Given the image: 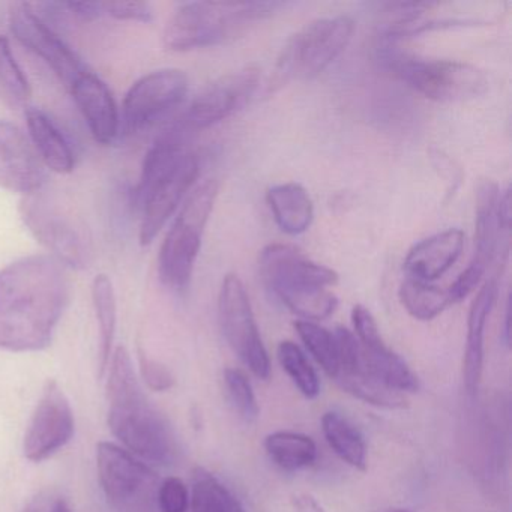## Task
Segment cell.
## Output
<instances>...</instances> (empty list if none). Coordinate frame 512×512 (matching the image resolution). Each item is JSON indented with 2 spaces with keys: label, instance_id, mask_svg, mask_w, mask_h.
Returning <instances> with one entry per match:
<instances>
[{
  "label": "cell",
  "instance_id": "1",
  "mask_svg": "<svg viewBox=\"0 0 512 512\" xmlns=\"http://www.w3.org/2000/svg\"><path fill=\"white\" fill-rule=\"evenodd\" d=\"M70 295L67 266L55 257L35 254L0 269V350L47 349Z\"/></svg>",
  "mask_w": 512,
  "mask_h": 512
},
{
  "label": "cell",
  "instance_id": "2",
  "mask_svg": "<svg viewBox=\"0 0 512 512\" xmlns=\"http://www.w3.org/2000/svg\"><path fill=\"white\" fill-rule=\"evenodd\" d=\"M107 424L128 452L154 464H172L176 440L163 415L152 406L125 347L113 350L107 365Z\"/></svg>",
  "mask_w": 512,
  "mask_h": 512
},
{
  "label": "cell",
  "instance_id": "3",
  "mask_svg": "<svg viewBox=\"0 0 512 512\" xmlns=\"http://www.w3.org/2000/svg\"><path fill=\"white\" fill-rule=\"evenodd\" d=\"M184 121L167 128L149 149L133 193L140 209V244L149 245L161 232L199 176V160L185 149Z\"/></svg>",
  "mask_w": 512,
  "mask_h": 512
},
{
  "label": "cell",
  "instance_id": "4",
  "mask_svg": "<svg viewBox=\"0 0 512 512\" xmlns=\"http://www.w3.org/2000/svg\"><path fill=\"white\" fill-rule=\"evenodd\" d=\"M277 2H188L176 8L164 29V44L176 52L220 46L274 16Z\"/></svg>",
  "mask_w": 512,
  "mask_h": 512
},
{
  "label": "cell",
  "instance_id": "5",
  "mask_svg": "<svg viewBox=\"0 0 512 512\" xmlns=\"http://www.w3.org/2000/svg\"><path fill=\"white\" fill-rule=\"evenodd\" d=\"M382 61L413 91L437 103H461L485 94L488 79L475 65L440 59H422L398 52L383 41Z\"/></svg>",
  "mask_w": 512,
  "mask_h": 512
},
{
  "label": "cell",
  "instance_id": "6",
  "mask_svg": "<svg viewBox=\"0 0 512 512\" xmlns=\"http://www.w3.org/2000/svg\"><path fill=\"white\" fill-rule=\"evenodd\" d=\"M217 196V181L202 182L190 194L167 232L158 256V275L161 283L170 290L182 293L190 286L203 232Z\"/></svg>",
  "mask_w": 512,
  "mask_h": 512
},
{
  "label": "cell",
  "instance_id": "7",
  "mask_svg": "<svg viewBox=\"0 0 512 512\" xmlns=\"http://www.w3.org/2000/svg\"><path fill=\"white\" fill-rule=\"evenodd\" d=\"M355 23L338 16L314 20L293 35L275 68L274 83L310 80L326 70L352 41Z\"/></svg>",
  "mask_w": 512,
  "mask_h": 512
},
{
  "label": "cell",
  "instance_id": "8",
  "mask_svg": "<svg viewBox=\"0 0 512 512\" xmlns=\"http://www.w3.org/2000/svg\"><path fill=\"white\" fill-rule=\"evenodd\" d=\"M20 214L29 232L52 257L70 268L82 269L89 262V244L85 232L55 200L37 191L23 197Z\"/></svg>",
  "mask_w": 512,
  "mask_h": 512
},
{
  "label": "cell",
  "instance_id": "9",
  "mask_svg": "<svg viewBox=\"0 0 512 512\" xmlns=\"http://www.w3.org/2000/svg\"><path fill=\"white\" fill-rule=\"evenodd\" d=\"M218 317L227 343L251 373L266 380L271 374V362L260 337L250 298L241 278L229 274L224 278L218 296Z\"/></svg>",
  "mask_w": 512,
  "mask_h": 512
},
{
  "label": "cell",
  "instance_id": "10",
  "mask_svg": "<svg viewBox=\"0 0 512 512\" xmlns=\"http://www.w3.org/2000/svg\"><path fill=\"white\" fill-rule=\"evenodd\" d=\"M76 431L73 407L56 380H47L23 439V454L32 463H43L73 440Z\"/></svg>",
  "mask_w": 512,
  "mask_h": 512
},
{
  "label": "cell",
  "instance_id": "11",
  "mask_svg": "<svg viewBox=\"0 0 512 512\" xmlns=\"http://www.w3.org/2000/svg\"><path fill=\"white\" fill-rule=\"evenodd\" d=\"M187 91V76L179 70L167 68L142 77L125 97L122 127L130 134L152 127L181 106Z\"/></svg>",
  "mask_w": 512,
  "mask_h": 512
},
{
  "label": "cell",
  "instance_id": "12",
  "mask_svg": "<svg viewBox=\"0 0 512 512\" xmlns=\"http://www.w3.org/2000/svg\"><path fill=\"white\" fill-rule=\"evenodd\" d=\"M10 26L17 40L43 59L67 88L88 73L85 62L56 34L52 26L40 19L29 4H16L11 8Z\"/></svg>",
  "mask_w": 512,
  "mask_h": 512
},
{
  "label": "cell",
  "instance_id": "13",
  "mask_svg": "<svg viewBox=\"0 0 512 512\" xmlns=\"http://www.w3.org/2000/svg\"><path fill=\"white\" fill-rule=\"evenodd\" d=\"M259 82L260 73L256 68L226 74L196 95L182 119L191 131L220 124L250 103Z\"/></svg>",
  "mask_w": 512,
  "mask_h": 512
},
{
  "label": "cell",
  "instance_id": "14",
  "mask_svg": "<svg viewBox=\"0 0 512 512\" xmlns=\"http://www.w3.org/2000/svg\"><path fill=\"white\" fill-rule=\"evenodd\" d=\"M97 469L104 494L119 509L133 508L157 482L148 464L115 443H98Z\"/></svg>",
  "mask_w": 512,
  "mask_h": 512
},
{
  "label": "cell",
  "instance_id": "15",
  "mask_svg": "<svg viewBox=\"0 0 512 512\" xmlns=\"http://www.w3.org/2000/svg\"><path fill=\"white\" fill-rule=\"evenodd\" d=\"M260 275L275 296L295 290L335 286L337 272L314 262L298 248L286 244L268 245L260 254Z\"/></svg>",
  "mask_w": 512,
  "mask_h": 512
},
{
  "label": "cell",
  "instance_id": "16",
  "mask_svg": "<svg viewBox=\"0 0 512 512\" xmlns=\"http://www.w3.org/2000/svg\"><path fill=\"white\" fill-rule=\"evenodd\" d=\"M352 322L356 340L361 347V362L364 370L395 391L403 394L418 391V377L397 353L392 352L383 343L379 326L370 311L362 305H356L352 311Z\"/></svg>",
  "mask_w": 512,
  "mask_h": 512
},
{
  "label": "cell",
  "instance_id": "17",
  "mask_svg": "<svg viewBox=\"0 0 512 512\" xmlns=\"http://www.w3.org/2000/svg\"><path fill=\"white\" fill-rule=\"evenodd\" d=\"M47 173L34 145L17 125L0 121V188L23 196L43 190Z\"/></svg>",
  "mask_w": 512,
  "mask_h": 512
},
{
  "label": "cell",
  "instance_id": "18",
  "mask_svg": "<svg viewBox=\"0 0 512 512\" xmlns=\"http://www.w3.org/2000/svg\"><path fill=\"white\" fill-rule=\"evenodd\" d=\"M70 89L94 139L101 145L115 142L121 128V118L109 86L88 71Z\"/></svg>",
  "mask_w": 512,
  "mask_h": 512
},
{
  "label": "cell",
  "instance_id": "19",
  "mask_svg": "<svg viewBox=\"0 0 512 512\" xmlns=\"http://www.w3.org/2000/svg\"><path fill=\"white\" fill-rule=\"evenodd\" d=\"M497 277L482 284L478 295L470 305L467 317V341L463 362V383L466 394L475 398L481 383L484 365V334L488 316L493 311L497 299Z\"/></svg>",
  "mask_w": 512,
  "mask_h": 512
},
{
  "label": "cell",
  "instance_id": "20",
  "mask_svg": "<svg viewBox=\"0 0 512 512\" xmlns=\"http://www.w3.org/2000/svg\"><path fill=\"white\" fill-rule=\"evenodd\" d=\"M463 245L461 230L449 229L436 233L410 248L404 259V269L410 278L431 283L452 268L461 256Z\"/></svg>",
  "mask_w": 512,
  "mask_h": 512
},
{
  "label": "cell",
  "instance_id": "21",
  "mask_svg": "<svg viewBox=\"0 0 512 512\" xmlns=\"http://www.w3.org/2000/svg\"><path fill=\"white\" fill-rule=\"evenodd\" d=\"M26 122L32 145L44 166L61 175L73 172L76 158L70 140L59 125L37 107H29L26 110Z\"/></svg>",
  "mask_w": 512,
  "mask_h": 512
},
{
  "label": "cell",
  "instance_id": "22",
  "mask_svg": "<svg viewBox=\"0 0 512 512\" xmlns=\"http://www.w3.org/2000/svg\"><path fill=\"white\" fill-rule=\"evenodd\" d=\"M266 202L284 233L301 235L313 223V200L302 185L295 182L275 185L269 188Z\"/></svg>",
  "mask_w": 512,
  "mask_h": 512
},
{
  "label": "cell",
  "instance_id": "23",
  "mask_svg": "<svg viewBox=\"0 0 512 512\" xmlns=\"http://www.w3.org/2000/svg\"><path fill=\"white\" fill-rule=\"evenodd\" d=\"M92 304L100 326V355H98V376L106 374L107 365L113 353L116 322H118V305L112 280L107 275L95 277L92 283Z\"/></svg>",
  "mask_w": 512,
  "mask_h": 512
},
{
  "label": "cell",
  "instance_id": "24",
  "mask_svg": "<svg viewBox=\"0 0 512 512\" xmlns=\"http://www.w3.org/2000/svg\"><path fill=\"white\" fill-rule=\"evenodd\" d=\"M265 449L271 460L287 472L305 469L317 458V446L310 436L292 431H277L265 440Z\"/></svg>",
  "mask_w": 512,
  "mask_h": 512
},
{
  "label": "cell",
  "instance_id": "25",
  "mask_svg": "<svg viewBox=\"0 0 512 512\" xmlns=\"http://www.w3.org/2000/svg\"><path fill=\"white\" fill-rule=\"evenodd\" d=\"M323 434L335 454L358 470L367 469V446L358 430L337 412H328L322 418Z\"/></svg>",
  "mask_w": 512,
  "mask_h": 512
},
{
  "label": "cell",
  "instance_id": "26",
  "mask_svg": "<svg viewBox=\"0 0 512 512\" xmlns=\"http://www.w3.org/2000/svg\"><path fill=\"white\" fill-rule=\"evenodd\" d=\"M338 383L344 391L353 397L371 406L383 407V409H404L407 406V397L403 392L389 388L385 383L364 370V367L356 368L350 373H343L337 377Z\"/></svg>",
  "mask_w": 512,
  "mask_h": 512
},
{
  "label": "cell",
  "instance_id": "27",
  "mask_svg": "<svg viewBox=\"0 0 512 512\" xmlns=\"http://www.w3.org/2000/svg\"><path fill=\"white\" fill-rule=\"evenodd\" d=\"M398 295L407 313L424 322L436 319L449 305H452L448 290L410 277L401 283Z\"/></svg>",
  "mask_w": 512,
  "mask_h": 512
},
{
  "label": "cell",
  "instance_id": "28",
  "mask_svg": "<svg viewBox=\"0 0 512 512\" xmlns=\"http://www.w3.org/2000/svg\"><path fill=\"white\" fill-rule=\"evenodd\" d=\"M190 508L191 512H245L236 497L202 467L193 472Z\"/></svg>",
  "mask_w": 512,
  "mask_h": 512
},
{
  "label": "cell",
  "instance_id": "29",
  "mask_svg": "<svg viewBox=\"0 0 512 512\" xmlns=\"http://www.w3.org/2000/svg\"><path fill=\"white\" fill-rule=\"evenodd\" d=\"M31 94V85L14 58L10 41L0 35V101L10 109H23Z\"/></svg>",
  "mask_w": 512,
  "mask_h": 512
},
{
  "label": "cell",
  "instance_id": "30",
  "mask_svg": "<svg viewBox=\"0 0 512 512\" xmlns=\"http://www.w3.org/2000/svg\"><path fill=\"white\" fill-rule=\"evenodd\" d=\"M278 299L298 316L310 320H325L335 313L338 307V299L334 293L322 287L314 289L295 290V292L278 295Z\"/></svg>",
  "mask_w": 512,
  "mask_h": 512
},
{
  "label": "cell",
  "instance_id": "31",
  "mask_svg": "<svg viewBox=\"0 0 512 512\" xmlns=\"http://www.w3.org/2000/svg\"><path fill=\"white\" fill-rule=\"evenodd\" d=\"M295 329L317 364L331 379H335L338 374V359L334 334L307 320L296 322Z\"/></svg>",
  "mask_w": 512,
  "mask_h": 512
},
{
  "label": "cell",
  "instance_id": "32",
  "mask_svg": "<svg viewBox=\"0 0 512 512\" xmlns=\"http://www.w3.org/2000/svg\"><path fill=\"white\" fill-rule=\"evenodd\" d=\"M277 355L281 367L289 374L302 395L307 398H316L320 392L319 377L301 347L293 341H283L278 346Z\"/></svg>",
  "mask_w": 512,
  "mask_h": 512
},
{
  "label": "cell",
  "instance_id": "33",
  "mask_svg": "<svg viewBox=\"0 0 512 512\" xmlns=\"http://www.w3.org/2000/svg\"><path fill=\"white\" fill-rule=\"evenodd\" d=\"M224 382H226L227 394L238 415L244 421H256L259 416V404H257L253 386L244 371L238 368H227L224 371Z\"/></svg>",
  "mask_w": 512,
  "mask_h": 512
},
{
  "label": "cell",
  "instance_id": "34",
  "mask_svg": "<svg viewBox=\"0 0 512 512\" xmlns=\"http://www.w3.org/2000/svg\"><path fill=\"white\" fill-rule=\"evenodd\" d=\"M157 502L161 512H187L190 509L187 485L182 479L169 476L158 487Z\"/></svg>",
  "mask_w": 512,
  "mask_h": 512
},
{
  "label": "cell",
  "instance_id": "35",
  "mask_svg": "<svg viewBox=\"0 0 512 512\" xmlns=\"http://www.w3.org/2000/svg\"><path fill=\"white\" fill-rule=\"evenodd\" d=\"M140 374L149 388L157 392H166L175 385V377L166 365L151 358L148 353L139 350Z\"/></svg>",
  "mask_w": 512,
  "mask_h": 512
},
{
  "label": "cell",
  "instance_id": "36",
  "mask_svg": "<svg viewBox=\"0 0 512 512\" xmlns=\"http://www.w3.org/2000/svg\"><path fill=\"white\" fill-rule=\"evenodd\" d=\"M104 14L116 20L149 23L152 20V8L143 2H104Z\"/></svg>",
  "mask_w": 512,
  "mask_h": 512
},
{
  "label": "cell",
  "instance_id": "37",
  "mask_svg": "<svg viewBox=\"0 0 512 512\" xmlns=\"http://www.w3.org/2000/svg\"><path fill=\"white\" fill-rule=\"evenodd\" d=\"M64 4L68 13L86 20V22L106 16L104 14V2H64Z\"/></svg>",
  "mask_w": 512,
  "mask_h": 512
},
{
  "label": "cell",
  "instance_id": "38",
  "mask_svg": "<svg viewBox=\"0 0 512 512\" xmlns=\"http://www.w3.org/2000/svg\"><path fill=\"white\" fill-rule=\"evenodd\" d=\"M23 512H73L70 505L62 497L38 496L29 503Z\"/></svg>",
  "mask_w": 512,
  "mask_h": 512
},
{
  "label": "cell",
  "instance_id": "39",
  "mask_svg": "<svg viewBox=\"0 0 512 512\" xmlns=\"http://www.w3.org/2000/svg\"><path fill=\"white\" fill-rule=\"evenodd\" d=\"M293 506L296 512H326L323 506L308 494H301L293 499Z\"/></svg>",
  "mask_w": 512,
  "mask_h": 512
},
{
  "label": "cell",
  "instance_id": "40",
  "mask_svg": "<svg viewBox=\"0 0 512 512\" xmlns=\"http://www.w3.org/2000/svg\"><path fill=\"white\" fill-rule=\"evenodd\" d=\"M385 512H413V511H410V509H404V508H392V509H388V511H385Z\"/></svg>",
  "mask_w": 512,
  "mask_h": 512
}]
</instances>
